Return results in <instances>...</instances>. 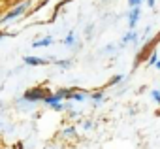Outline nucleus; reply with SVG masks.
<instances>
[{"label": "nucleus", "mask_w": 160, "mask_h": 149, "mask_svg": "<svg viewBox=\"0 0 160 149\" xmlns=\"http://www.w3.org/2000/svg\"><path fill=\"white\" fill-rule=\"evenodd\" d=\"M147 4H149V6L152 8V6H154V0H147Z\"/></svg>", "instance_id": "a211bd4d"}, {"label": "nucleus", "mask_w": 160, "mask_h": 149, "mask_svg": "<svg viewBox=\"0 0 160 149\" xmlns=\"http://www.w3.org/2000/svg\"><path fill=\"white\" fill-rule=\"evenodd\" d=\"M156 60H158V55H156V51H152V55L147 59V64L151 66V64H156Z\"/></svg>", "instance_id": "f8f14e48"}, {"label": "nucleus", "mask_w": 160, "mask_h": 149, "mask_svg": "<svg viewBox=\"0 0 160 149\" xmlns=\"http://www.w3.org/2000/svg\"><path fill=\"white\" fill-rule=\"evenodd\" d=\"M70 64H72L70 60H57V66L58 68H70Z\"/></svg>", "instance_id": "4468645a"}, {"label": "nucleus", "mask_w": 160, "mask_h": 149, "mask_svg": "<svg viewBox=\"0 0 160 149\" xmlns=\"http://www.w3.org/2000/svg\"><path fill=\"white\" fill-rule=\"evenodd\" d=\"M154 66H156V68L160 70V60H156V64H154Z\"/></svg>", "instance_id": "6ab92c4d"}, {"label": "nucleus", "mask_w": 160, "mask_h": 149, "mask_svg": "<svg viewBox=\"0 0 160 149\" xmlns=\"http://www.w3.org/2000/svg\"><path fill=\"white\" fill-rule=\"evenodd\" d=\"M70 91H72V89H58V91H57L55 95H57V96H58L60 100H64V98H68V95H70Z\"/></svg>", "instance_id": "1a4fd4ad"}, {"label": "nucleus", "mask_w": 160, "mask_h": 149, "mask_svg": "<svg viewBox=\"0 0 160 149\" xmlns=\"http://www.w3.org/2000/svg\"><path fill=\"white\" fill-rule=\"evenodd\" d=\"M75 134H77L75 126H68V128H64V130H62V136H64V138H73Z\"/></svg>", "instance_id": "6e6552de"}, {"label": "nucleus", "mask_w": 160, "mask_h": 149, "mask_svg": "<svg viewBox=\"0 0 160 149\" xmlns=\"http://www.w3.org/2000/svg\"><path fill=\"white\" fill-rule=\"evenodd\" d=\"M47 95H51L47 89H43V87H32V89H28V91H25V95H23V98L27 100V102H30V104H34V102H40V100H43Z\"/></svg>", "instance_id": "f257e3e1"}, {"label": "nucleus", "mask_w": 160, "mask_h": 149, "mask_svg": "<svg viewBox=\"0 0 160 149\" xmlns=\"http://www.w3.org/2000/svg\"><path fill=\"white\" fill-rule=\"evenodd\" d=\"M51 44H53V36H47V38H43V40L34 42L32 47H47V45H51Z\"/></svg>", "instance_id": "423d86ee"}, {"label": "nucleus", "mask_w": 160, "mask_h": 149, "mask_svg": "<svg viewBox=\"0 0 160 149\" xmlns=\"http://www.w3.org/2000/svg\"><path fill=\"white\" fill-rule=\"evenodd\" d=\"M128 42H138V32H134V30H130L128 34H124L122 36V40H121V45H124V44H128Z\"/></svg>", "instance_id": "39448f33"}, {"label": "nucleus", "mask_w": 160, "mask_h": 149, "mask_svg": "<svg viewBox=\"0 0 160 149\" xmlns=\"http://www.w3.org/2000/svg\"><path fill=\"white\" fill-rule=\"evenodd\" d=\"M68 98H70V100H77V102H83L87 96H85L83 93H79V91H73V89H72L70 95H68Z\"/></svg>", "instance_id": "0eeeda50"}, {"label": "nucleus", "mask_w": 160, "mask_h": 149, "mask_svg": "<svg viewBox=\"0 0 160 149\" xmlns=\"http://www.w3.org/2000/svg\"><path fill=\"white\" fill-rule=\"evenodd\" d=\"M141 2H143V0H128V6H130V8H136V6H139Z\"/></svg>", "instance_id": "dca6fc26"}, {"label": "nucleus", "mask_w": 160, "mask_h": 149, "mask_svg": "<svg viewBox=\"0 0 160 149\" xmlns=\"http://www.w3.org/2000/svg\"><path fill=\"white\" fill-rule=\"evenodd\" d=\"M23 60H25V64H30V66H43V64H47V60L40 59V57H25Z\"/></svg>", "instance_id": "20e7f679"}, {"label": "nucleus", "mask_w": 160, "mask_h": 149, "mask_svg": "<svg viewBox=\"0 0 160 149\" xmlns=\"http://www.w3.org/2000/svg\"><path fill=\"white\" fill-rule=\"evenodd\" d=\"M91 98L98 104V102H102V100H104V93H102V91H96V93H92V95H91Z\"/></svg>", "instance_id": "9d476101"}, {"label": "nucleus", "mask_w": 160, "mask_h": 149, "mask_svg": "<svg viewBox=\"0 0 160 149\" xmlns=\"http://www.w3.org/2000/svg\"><path fill=\"white\" fill-rule=\"evenodd\" d=\"M73 38H75V32H70V34L62 40V44H64V45H72V44H73Z\"/></svg>", "instance_id": "9b49d317"}, {"label": "nucleus", "mask_w": 160, "mask_h": 149, "mask_svg": "<svg viewBox=\"0 0 160 149\" xmlns=\"http://www.w3.org/2000/svg\"><path fill=\"white\" fill-rule=\"evenodd\" d=\"M28 8H30V0H25V2H21V4H19L17 8H13V10H12L10 13H6V15H4L2 19H0V25H2V23H10L12 19H15V17L23 15V13H25V12L28 10Z\"/></svg>", "instance_id": "f03ea898"}, {"label": "nucleus", "mask_w": 160, "mask_h": 149, "mask_svg": "<svg viewBox=\"0 0 160 149\" xmlns=\"http://www.w3.org/2000/svg\"><path fill=\"white\" fill-rule=\"evenodd\" d=\"M151 96L156 104H160V91H151Z\"/></svg>", "instance_id": "2eb2a0df"}, {"label": "nucleus", "mask_w": 160, "mask_h": 149, "mask_svg": "<svg viewBox=\"0 0 160 149\" xmlns=\"http://www.w3.org/2000/svg\"><path fill=\"white\" fill-rule=\"evenodd\" d=\"M139 15H141L139 6H136V8H132V10H130V15H128V27H130V28H134V27H136V23L139 21Z\"/></svg>", "instance_id": "7ed1b4c3"}, {"label": "nucleus", "mask_w": 160, "mask_h": 149, "mask_svg": "<svg viewBox=\"0 0 160 149\" xmlns=\"http://www.w3.org/2000/svg\"><path fill=\"white\" fill-rule=\"evenodd\" d=\"M122 80H124V76H113V78H111V81H109L108 85H117V83H121Z\"/></svg>", "instance_id": "ddd939ff"}, {"label": "nucleus", "mask_w": 160, "mask_h": 149, "mask_svg": "<svg viewBox=\"0 0 160 149\" xmlns=\"http://www.w3.org/2000/svg\"><path fill=\"white\" fill-rule=\"evenodd\" d=\"M92 125H94L92 121H85V123H83V128H87V130H89V128H92Z\"/></svg>", "instance_id": "f3484780"}]
</instances>
